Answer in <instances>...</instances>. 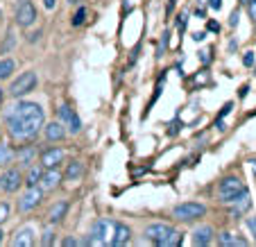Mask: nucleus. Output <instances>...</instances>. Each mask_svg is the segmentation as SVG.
<instances>
[{"instance_id":"28","label":"nucleus","mask_w":256,"mask_h":247,"mask_svg":"<svg viewBox=\"0 0 256 247\" xmlns=\"http://www.w3.org/2000/svg\"><path fill=\"white\" fill-rule=\"evenodd\" d=\"M7 218H10V204L2 202V204H0V224L5 222Z\"/></svg>"},{"instance_id":"43","label":"nucleus","mask_w":256,"mask_h":247,"mask_svg":"<svg viewBox=\"0 0 256 247\" xmlns=\"http://www.w3.org/2000/svg\"><path fill=\"white\" fill-rule=\"evenodd\" d=\"M193 39H195V41H202V39H204V34H202V32H195V34H193Z\"/></svg>"},{"instance_id":"6","label":"nucleus","mask_w":256,"mask_h":247,"mask_svg":"<svg viewBox=\"0 0 256 247\" xmlns=\"http://www.w3.org/2000/svg\"><path fill=\"white\" fill-rule=\"evenodd\" d=\"M57 114H59V122H62L70 134H78V132L82 130V120H80V116L70 109V104H62V107L57 109Z\"/></svg>"},{"instance_id":"5","label":"nucleus","mask_w":256,"mask_h":247,"mask_svg":"<svg viewBox=\"0 0 256 247\" xmlns=\"http://www.w3.org/2000/svg\"><path fill=\"white\" fill-rule=\"evenodd\" d=\"M206 214V206L200 202H184L172 208V216L179 220H198Z\"/></svg>"},{"instance_id":"46","label":"nucleus","mask_w":256,"mask_h":247,"mask_svg":"<svg viewBox=\"0 0 256 247\" xmlns=\"http://www.w3.org/2000/svg\"><path fill=\"white\" fill-rule=\"evenodd\" d=\"M252 168H254V174H256V161H252Z\"/></svg>"},{"instance_id":"4","label":"nucleus","mask_w":256,"mask_h":247,"mask_svg":"<svg viewBox=\"0 0 256 247\" xmlns=\"http://www.w3.org/2000/svg\"><path fill=\"white\" fill-rule=\"evenodd\" d=\"M36 84H39L36 73H34V70H28V73H23L18 80H14L10 93H12V98H23V96H28V93H32L34 88H36Z\"/></svg>"},{"instance_id":"36","label":"nucleus","mask_w":256,"mask_h":247,"mask_svg":"<svg viewBox=\"0 0 256 247\" xmlns=\"http://www.w3.org/2000/svg\"><path fill=\"white\" fill-rule=\"evenodd\" d=\"M208 5H211V10H220V7H222V0H211V2H208Z\"/></svg>"},{"instance_id":"8","label":"nucleus","mask_w":256,"mask_h":247,"mask_svg":"<svg viewBox=\"0 0 256 247\" xmlns=\"http://www.w3.org/2000/svg\"><path fill=\"white\" fill-rule=\"evenodd\" d=\"M23 184V174H20L18 168H10L0 174V188L7 190V193H14L18 190V186Z\"/></svg>"},{"instance_id":"24","label":"nucleus","mask_w":256,"mask_h":247,"mask_svg":"<svg viewBox=\"0 0 256 247\" xmlns=\"http://www.w3.org/2000/svg\"><path fill=\"white\" fill-rule=\"evenodd\" d=\"M250 208H252V200H250V193H247L245 198L240 200V204H238L236 208H232V216H234V218H238V216L247 214V211H250Z\"/></svg>"},{"instance_id":"7","label":"nucleus","mask_w":256,"mask_h":247,"mask_svg":"<svg viewBox=\"0 0 256 247\" xmlns=\"http://www.w3.org/2000/svg\"><path fill=\"white\" fill-rule=\"evenodd\" d=\"M36 20V10H34L32 0H20L16 7V25L18 28H30Z\"/></svg>"},{"instance_id":"23","label":"nucleus","mask_w":256,"mask_h":247,"mask_svg":"<svg viewBox=\"0 0 256 247\" xmlns=\"http://www.w3.org/2000/svg\"><path fill=\"white\" fill-rule=\"evenodd\" d=\"M14 68H16V64L12 62V59H0V82L10 78V75L14 73Z\"/></svg>"},{"instance_id":"10","label":"nucleus","mask_w":256,"mask_h":247,"mask_svg":"<svg viewBox=\"0 0 256 247\" xmlns=\"http://www.w3.org/2000/svg\"><path fill=\"white\" fill-rule=\"evenodd\" d=\"M36 242V234H34L32 227H23L14 234L12 238V247H32Z\"/></svg>"},{"instance_id":"26","label":"nucleus","mask_w":256,"mask_h":247,"mask_svg":"<svg viewBox=\"0 0 256 247\" xmlns=\"http://www.w3.org/2000/svg\"><path fill=\"white\" fill-rule=\"evenodd\" d=\"M84 18H86V10H84V7H80V10L75 12V16H72V25H82Z\"/></svg>"},{"instance_id":"41","label":"nucleus","mask_w":256,"mask_h":247,"mask_svg":"<svg viewBox=\"0 0 256 247\" xmlns=\"http://www.w3.org/2000/svg\"><path fill=\"white\" fill-rule=\"evenodd\" d=\"M39 36H41V34H39V32H34V34H30V36H28V41H32V44H34V41L39 39Z\"/></svg>"},{"instance_id":"37","label":"nucleus","mask_w":256,"mask_h":247,"mask_svg":"<svg viewBox=\"0 0 256 247\" xmlns=\"http://www.w3.org/2000/svg\"><path fill=\"white\" fill-rule=\"evenodd\" d=\"M54 5H57V0H44V7H46V10H54Z\"/></svg>"},{"instance_id":"21","label":"nucleus","mask_w":256,"mask_h":247,"mask_svg":"<svg viewBox=\"0 0 256 247\" xmlns=\"http://www.w3.org/2000/svg\"><path fill=\"white\" fill-rule=\"evenodd\" d=\"M84 174V166L80 161H70L66 168V180H80Z\"/></svg>"},{"instance_id":"45","label":"nucleus","mask_w":256,"mask_h":247,"mask_svg":"<svg viewBox=\"0 0 256 247\" xmlns=\"http://www.w3.org/2000/svg\"><path fill=\"white\" fill-rule=\"evenodd\" d=\"M2 236H5V234H2V229H0V245H2Z\"/></svg>"},{"instance_id":"40","label":"nucleus","mask_w":256,"mask_h":247,"mask_svg":"<svg viewBox=\"0 0 256 247\" xmlns=\"http://www.w3.org/2000/svg\"><path fill=\"white\" fill-rule=\"evenodd\" d=\"M200 59L206 64V62H211V54H208V52H200Z\"/></svg>"},{"instance_id":"14","label":"nucleus","mask_w":256,"mask_h":247,"mask_svg":"<svg viewBox=\"0 0 256 247\" xmlns=\"http://www.w3.org/2000/svg\"><path fill=\"white\" fill-rule=\"evenodd\" d=\"M59 182H62V172H59L57 168H46L44 177H41V184H44L46 190L54 188V186H59Z\"/></svg>"},{"instance_id":"11","label":"nucleus","mask_w":256,"mask_h":247,"mask_svg":"<svg viewBox=\"0 0 256 247\" xmlns=\"http://www.w3.org/2000/svg\"><path fill=\"white\" fill-rule=\"evenodd\" d=\"M170 232H172V227H170V224L154 222V224H148V227H145V238H148V240H152L156 245V242H159L164 236H168Z\"/></svg>"},{"instance_id":"12","label":"nucleus","mask_w":256,"mask_h":247,"mask_svg":"<svg viewBox=\"0 0 256 247\" xmlns=\"http://www.w3.org/2000/svg\"><path fill=\"white\" fill-rule=\"evenodd\" d=\"M62 161H64V150H59V148H50V150H46L41 154V166L44 168H57Z\"/></svg>"},{"instance_id":"33","label":"nucleus","mask_w":256,"mask_h":247,"mask_svg":"<svg viewBox=\"0 0 256 247\" xmlns=\"http://www.w3.org/2000/svg\"><path fill=\"white\" fill-rule=\"evenodd\" d=\"M238 18H240V12H234L232 18H229V25H232V28H236V25H238Z\"/></svg>"},{"instance_id":"25","label":"nucleus","mask_w":256,"mask_h":247,"mask_svg":"<svg viewBox=\"0 0 256 247\" xmlns=\"http://www.w3.org/2000/svg\"><path fill=\"white\" fill-rule=\"evenodd\" d=\"M34 154H36V150H34V148H25V150L18 152V161L23 166H30V164H32V159H34Z\"/></svg>"},{"instance_id":"47","label":"nucleus","mask_w":256,"mask_h":247,"mask_svg":"<svg viewBox=\"0 0 256 247\" xmlns=\"http://www.w3.org/2000/svg\"><path fill=\"white\" fill-rule=\"evenodd\" d=\"M240 2H242V5H247V2H250V0H240Z\"/></svg>"},{"instance_id":"19","label":"nucleus","mask_w":256,"mask_h":247,"mask_svg":"<svg viewBox=\"0 0 256 247\" xmlns=\"http://www.w3.org/2000/svg\"><path fill=\"white\" fill-rule=\"evenodd\" d=\"M156 245H159V247H177V245H182V234L174 232V229H172V232H170L168 236L161 238V240L156 242Z\"/></svg>"},{"instance_id":"38","label":"nucleus","mask_w":256,"mask_h":247,"mask_svg":"<svg viewBox=\"0 0 256 247\" xmlns=\"http://www.w3.org/2000/svg\"><path fill=\"white\" fill-rule=\"evenodd\" d=\"M184 25H186V14H182V16H179V20H177V28L184 30Z\"/></svg>"},{"instance_id":"27","label":"nucleus","mask_w":256,"mask_h":247,"mask_svg":"<svg viewBox=\"0 0 256 247\" xmlns=\"http://www.w3.org/2000/svg\"><path fill=\"white\" fill-rule=\"evenodd\" d=\"M52 236H54L52 227H48V229L44 232V238H41V245H52Z\"/></svg>"},{"instance_id":"35","label":"nucleus","mask_w":256,"mask_h":247,"mask_svg":"<svg viewBox=\"0 0 256 247\" xmlns=\"http://www.w3.org/2000/svg\"><path fill=\"white\" fill-rule=\"evenodd\" d=\"M247 227H250V229H252V234L256 236V218H250V220H247Z\"/></svg>"},{"instance_id":"44","label":"nucleus","mask_w":256,"mask_h":247,"mask_svg":"<svg viewBox=\"0 0 256 247\" xmlns=\"http://www.w3.org/2000/svg\"><path fill=\"white\" fill-rule=\"evenodd\" d=\"M2 98H5V93H2V88H0V104H2Z\"/></svg>"},{"instance_id":"1","label":"nucleus","mask_w":256,"mask_h":247,"mask_svg":"<svg viewBox=\"0 0 256 247\" xmlns=\"http://www.w3.org/2000/svg\"><path fill=\"white\" fill-rule=\"evenodd\" d=\"M7 120V130L10 136L14 140H32L34 136L39 134V130L46 122V114L44 107L36 104V102H16L14 107L7 109L5 114Z\"/></svg>"},{"instance_id":"32","label":"nucleus","mask_w":256,"mask_h":247,"mask_svg":"<svg viewBox=\"0 0 256 247\" xmlns=\"http://www.w3.org/2000/svg\"><path fill=\"white\" fill-rule=\"evenodd\" d=\"M62 245L64 247H75V245H80V240H75V238H64Z\"/></svg>"},{"instance_id":"17","label":"nucleus","mask_w":256,"mask_h":247,"mask_svg":"<svg viewBox=\"0 0 256 247\" xmlns=\"http://www.w3.org/2000/svg\"><path fill=\"white\" fill-rule=\"evenodd\" d=\"M41 177H44V168H41V166H30L28 177H25V184H28V186H36L41 182Z\"/></svg>"},{"instance_id":"42","label":"nucleus","mask_w":256,"mask_h":247,"mask_svg":"<svg viewBox=\"0 0 256 247\" xmlns=\"http://www.w3.org/2000/svg\"><path fill=\"white\" fill-rule=\"evenodd\" d=\"M247 91H250V86H242L240 91H238V96H240V98H245V96H247Z\"/></svg>"},{"instance_id":"22","label":"nucleus","mask_w":256,"mask_h":247,"mask_svg":"<svg viewBox=\"0 0 256 247\" xmlns=\"http://www.w3.org/2000/svg\"><path fill=\"white\" fill-rule=\"evenodd\" d=\"M14 156H16V152L12 150V146L0 143V166H10L14 161Z\"/></svg>"},{"instance_id":"13","label":"nucleus","mask_w":256,"mask_h":247,"mask_svg":"<svg viewBox=\"0 0 256 247\" xmlns=\"http://www.w3.org/2000/svg\"><path fill=\"white\" fill-rule=\"evenodd\" d=\"M132 238V229L122 222H116V229H114V238H112V245L114 247H120V245H127Z\"/></svg>"},{"instance_id":"20","label":"nucleus","mask_w":256,"mask_h":247,"mask_svg":"<svg viewBox=\"0 0 256 247\" xmlns=\"http://www.w3.org/2000/svg\"><path fill=\"white\" fill-rule=\"evenodd\" d=\"M218 245H222V247H227V245H247L242 238H236L234 234H229V232H222L220 236H218Z\"/></svg>"},{"instance_id":"3","label":"nucleus","mask_w":256,"mask_h":247,"mask_svg":"<svg viewBox=\"0 0 256 247\" xmlns=\"http://www.w3.org/2000/svg\"><path fill=\"white\" fill-rule=\"evenodd\" d=\"M114 229H116V220H106V218L98 220L91 229L88 242H91V245H112Z\"/></svg>"},{"instance_id":"9","label":"nucleus","mask_w":256,"mask_h":247,"mask_svg":"<svg viewBox=\"0 0 256 247\" xmlns=\"http://www.w3.org/2000/svg\"><path fill=\"white\" fill-rule=\"evenodd\" d=\"M41 198H44V193H41L36 186H30L28 193H25L18 202V211H32V208L41 202Z\"/></svg>"},{"instance_id":"18","label":"nucleus","mask_w":256,"mask_h":247,"mask_svg":"<svg viewBox=\"0 0 256 247\" xmlns=\"http://www.w3.org/2000/svg\"><path fill=\"white\" fill-rule=\"evenodd\" d=\"M66 211H68V202H57L52 208H50V218H48V220H50L52 224L59 222V220L66 216Z\"/></svg>"},{"instance_id":"2","label":"nucleus","mask_w":256,"mask_h":247,"mask_svg":"<svg viewBox=\"0 0 256 247\" xmlns=\"http://www.w3.org/2000/svg\"><path fill=\"white\" fill-rule=\"evenodd\" d=\"M247 195L245 186L238 177H224L220 184H218V198L222 200L227 204H234V202H240L242 198Z\"/></svg>"},{"instance_id":"31","label":"nucleus","mask_w":256,"mask_h":247,"mask_svg":"<svg viewBox=\"0 0 256 247\" xmlns=\"http://www.w3.org/2000/svg\"><path fill=\"white\" fill-rule=\"evenodd\" d=\"M247 7H250V16L256 20V0H250V2H247Z\"/></svg>"},{"instance_id":"16","label":"nucleus","mask_w":256,"mask_h":247,"mask_svg":"<svg viewBox=\"0 0 256 247\" xmlns=\"http://www.w3.org/2000/svg\"><path fill=\"white\" fill-rule=\"evenodd\" d=\"M213 240V229L211 227H200L193 232V242L195 245H208Z\"/></svg>"},{"instance_id":"15","label":"nucleus","mask_w":256,"mask_h":247,"mask_svg":"<svg viewBox=\"0 0 256 247\" xmlns=\"http://www.w3.org/2000/svg\"><path fill=\"white\" fill-rule=\"evenodd\" d=\"M64 136H66V127H64L59 120L48 122V125H46V138L48 140H62Z\"/></svg>"},{"instance_id":"39","label":"nucleus","mask_w":256,"mask_h":247,"mask_svg":"<svg viewBox=\"0 0 256 247\" xmlns=\"http://www.w3.org/2000/svg\"><path fill=\"white\" fill-rule=\"evenodd\" d=\"M206 30H211V32H218V30H220V25H218L216 20H211V23L206 25Z\"/></svg>"},{"instance_id":"48","label":"nucleus","mask_w":256,"mask_h":247,"mask_svg":"<svg viewBox=\"0 0 256 247\" xmlns=\"http://www.w3.org/2000/svg\"><path fill=\"white\" fill-rule=\"evenodd\" d=\"M68 2H80V0H68Z\"/></svg>"},{"instance_id":"30","label":"nucleus","mask_w":256,"mask_h":247,"mask_svg":"<svg viewBox=\"0 0 256 247\" xmlns=\"http://www.w3.org/2000/svg\"><path fill=\"white\" fill-rule=\"evenodd\" d=\"M232 109H234V102H227V104H224V107H222V112H220V116H218V118H224V116H229V114H232Z\"/></svg>"},{"instance_id":"29","label":"nucleus","mask_w":256,"mask_h":247,"mask_svg":"<svg viewBox=\"0 0 256 247\" xmlns=\"http://www.w3.org/2000/svg\"><path fill=\"white\" fill-rule=\"evenodd\" d=\"M242 64H245L247 68L254 66V52H245V57H242Z\"/></svg>"},{"instance_id":"34","label":"nucleus","mask_w":256,"mask_h":247,"mask_svg":"<svg viewBox=\"0 0 256 247\" xmlns=\"http://www.w3.org/2000/svg\"><path fill=\"white\" fill-rule=\"evenodd\" d=\"M179 132V120H174V125H170V130H168V134L170 136H174Z\"/></svg>"}]
</instances>
